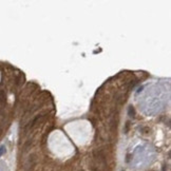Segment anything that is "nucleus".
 Wrapping results in <instances>:
<instances>
[{"instance_id": "nucleus-1", "label": "nucleus", "mask_w": 171, "mask_h": 171, "mask_svg": "<svg viewBox=\"0 0 171 171\" xmlns=\"http://www.w3.org/2000/svg\"><path fill=\"white\" fill-rule=\"evenodd\" d=\"M128 114H129V116L132 117V118L135 117V109L133 108L132 106H130L129 108H128Z\"/></svg>"}, {"instance_id": "nucleus-2", "label": "nucleus", "mask_w": 171, "mask_h": 171, "mask_svg": "<svg viewBox=\"0 0 171 171\" xmlns=\"http://www.w3.org/2000/svg\"><path fill=\"white\" fill-rule=\"evenodd\" d=\"M129 126H130V123H129V121H127V123H126V127H125V130H124L125 133H128V131H129Z\"/></svg>"}, {"instance_id": "nucleus-3", "label": "nucleus", "mask_w": 171, "mask_h": 171, "mask_svg": "<svg viewBox=\"0 0 171 171\" xmlns=\"http://www.w3.org/2000/svg\"><path fill=\"white\" fill-rule=\"evenodd\" d=\"M4 152H5V147L4 146H1V147H0V156L3 154Z\"/></svg>"}]
</instances>
